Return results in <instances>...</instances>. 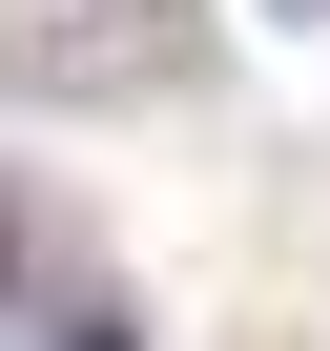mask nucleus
I'll return each mask as SVG.
<instances>
[{
	"label": "nucleus",
	"instance_id": "f03ea898",
	"mask_svg": "<svg viewBox=\"0 0 330 351\" xmlns=\"http://www.w3.org/2000/svg\"><path fill=\"white\" fill-rule=\"evenodd\" d=\"M42 351H144V330H124L103 289H62V310H42Z\"/></svg>",
	"mask_w": 330,
	"mask_h": 351
},
{
	"label": "nucleus",
	"instance_id": "7ed1b4c3",
	"mask_svg": "<svg viewBox=\"0 0 330 351\" xmlns=\"http://www.w3.org/2000/svg\"><path fill=\"white\" fill-rule=\"evenodd\" d=\"M0 289H21V207H0Z\"/></svg>",
	"mask_w": 330,
	"mask_h": 351
},
{
	"label": "nucleus",
	"instance_id": "f257e3e1",
	"mask_svg": "<svg viewBox=\"0 0 330 351\" xmlns=\"http://www.w3.org/2000/svg\"><path fill=\"white\" fill-rule=\"evenodd\" d=\"M207 83V0H42L0 21V104H165Z\"/></svg>",
	"mask_w": 330,
	"mask_h": 351
},
{
	"label": "nucleus",
	"instance_id": "20e7f679",
	"mask_svg": "<svg viewBox=\"0 0 330 351\" xmlns=\"http://www.w3.org/2000/svg\"><path fill=\"white\" fill-rule=\"evenodd\" d=\"M268 21H330V0H268Z\"/></svg>",
	"mask_w": 330,
	"mask_h": 351
}]
</instances>
